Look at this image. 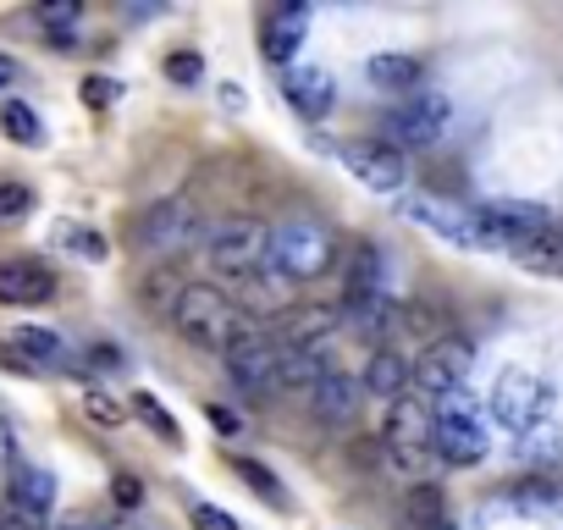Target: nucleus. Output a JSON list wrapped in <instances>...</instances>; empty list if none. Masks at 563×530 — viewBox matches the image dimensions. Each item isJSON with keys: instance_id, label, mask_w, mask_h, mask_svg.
<instances>
[{"instance_id": "1", "label": "nucleus", "mask_w": 563, "mask_h": 530, "mask_svg": "<svg viewBox=\"0 0 563 530\" xmlns=\"http://www.w3.org/2000/svg\"><path fill=\"white\" fill-rule=\"evenodd\" d=\"M332 260H338V238H332L321 221H276V227H271L265 277L310 283V277L332 272Z\"/></svg>"}, {"instance_id": "2", "label": "nucleus", "mask_w": 563, "mask_h": 530, "mask_svg": "<svg viewBox=\"0 0 563 530\" xmlns=\"http://www.w3.org/2000/svg\"><path fill=\"white\" fill-rule=\"evenodd\" d=\"M172 327H177L194 349L221 354V349L232 343V332L243 327V316L232 310V299H227V294H216V288L194 283V288H183V294H177V305H172Z\"/></svg>"}, {"instance_id": "3", "label": "nucleus", "mask_w": 563, "mask_h": 530, "mask_svg": "<svg viewBox=\"0 0 563 530\" xmlns=\"http://www.w3.org/2000/svg\"><path fill=\"white\" fill-rule=\"evenodd\" d=\"M486 448H492V442H486L481 409L464 398V387L431 404V453H442L448 464L470 470V464H481V459H486Z\"/></svg>"}, {"instance_id": "4", "label": "nucleus", "mask_w": 563, "mask_h": 530, "mask_svg": "<svg viewBox=\"0 0 563 530\" xmlns=\"http://www.w3.org/2000/svg\"><path fill=\"white\" fill-rule=\"evenodd\" d=\"M265 254H271V227L265 221H221L205 243V260L216 277H265Z\"/></svg>"}, {"instance_id": "5", "label": "nucleus", "mask_w": 563, "mask_h": 530, "mask_svg": "<svg viewBox=\"0 0 563 530\" xmlns=\"http://www.w3.org/2000/svg\"><path fill=\"white\" fill-rule=\"evenodd\" d=\"M470 365H475L470 338H453V332H448V338H431L426 354L409 360V387H415L426 404H437V398L459 393V382L470 376Z\"/></svg>"}, {"instance_id": "6", "label": "nucleus", "mask_w": 563, "mask_h": 530, "mask_svg": "<svg viewBox=\"0 0 563 530\" xmlns=\"http://www.w3.org/2000/svg\"><path fill=\"white\" fill-rule=\"evenodd\" d=\"M448 122H453L448 95H437V89H415V95H404V106H393L387 133H393V150L404 155V150H431V144H442Z\"/></svg>"}, {"instance_id": "7", "label": "nucleus", "mask_w": 563, "mask_h": 530, "mask_svg": "<svg viewBox=\"0 0 563 530\" xmlns=\"http://www.w3.org/2000/svg\"><path fill=\"white\" fill-rule=\"evenodd\" d=\"M221 365L227 376L243 387V393H276V338L254 321H243L232 332V343L221 349Z\"/></svg>"}, {"instance_id": "8", "label": "nucleus", "mask_w": 563, "mask_h": 530, "mask_svg": "<svg viewBox=\"0 0 563 530\" xmlns=\"http://www.w3.org/2000/svg\"><path fill=\"white\" fill-rule=\"evenodd\" d=\"M382 448H387V459H393L398 470H409V475L431 459V404H426L420 393H404V398L393 404Z\"/></svg>"}, {"instance_id": "9", "label": "nucleus", "mask_w": 563, "mask_h": 530, "mask_svg": "<svg viewBox=\"0 0 563 530\" xmlns=\"http://www.w3.org/2000/svg\"><path fill=\"white\" fill-rule=\"evenodd\" d=\"M409 221H420L426 232H437V238H448V243H459V249H497V238H492V227L475 216V210H459V205H448V199H426V194H409L404 205H398Z\"/></svg>"}, {"instance_id": "10", "label": "nucleus", "mask_w": 563, "mask_h": 530, "mask_svg": "<svg viewBox=\"0 0 563 530\" xmlns=\"http://www.w3.org/2000/svg\"><path fill=\"white\" fill-rule=\"evenodd\" d=\"M552 409V387L530 371H503L497 387H492V415L508 426V431H536Z\"/></svg>"}, {"instance_id": "11", "label": "nucleus", "mask_w": 563, "mask_h": 530, "mask_svg": "<svg viewBox=\"0 0 563 530\" xmlns=\"http://www.w3.org/2000/svg\"><path fill=\"white\" fill-rule=\"evenodd\" d=\"M139 238H144L150 249H161V254H177V249H188V243L199 238V216H194L183 199H161V205L144 210Z\"/></svg>"}, {"instance_id": "12", "label": "nucleus", "mask_w": 563, "mask_h": 530, "mask_svg": "<svg viewBox=\"0 0 563 530\" xmlns=\"http://www.w3.org/2000/svg\"><path fill=\"white\" fill-rule=\"evenodd\" d=\"M305 34H310V7H305V0H288V7L265 12V23H260V51H265L276 67H288V62L305 51Z\"/></svg>"}, {"instance_id": "13", "label": "nucleus", "mask_w": 563, "mask_h": 530, "mask_svg": "<svg viewBox=\"0 0 563 530\" xmlns=\"http://www.w3.org/2000/svg\"><path fill=\"white\" fill-rule=\"evenodd\" d=\"M343 166H349L365 188H376V194H398V188L409 183V166H404V155H398L393 144H349V150H343Z\"/></svg>"}, {"instance_id": "14", "label": "nucleus", "mask_w": 563, "mask_h": 530, "mask_svg": "<svg viewBox=\"0 0 563 530\" xmlns=\"http://www.w3.org/2000/svg\"><path fill=\"white\" fill-rule=\"evenodd\" d=\"M475 216L492 227L497 249H514L519 238H536V232H547V227H552V210L525 205V199H492V205H481Z\"/></svg>"}, {"instance_id": "15", "label": "nucleus", "mask_w": 563, "mask_h": 530, "mask_svg": "<svg viewBox=\"0 0 563 530\" xmlns=\"http://www.w3.org/2000/svg\"><path fill=\"white\" fill-rule=\"evenodd\" d=\"M338 371V343L321 338V343H305V349H276V387H316Z\"/></svg>"}, {"instance_id": "16", "label": "nucleus", "mask_w": 563, "mask_h": 530, "mask_svg": "<svg viewBox=\"0 0 563 530\" xmlns=\"http://www.w3.org/2000/svg\"><path fill=\"white\" fill-rule=\"evenodd\" d=\"M282 95H288V106H294L299 117H310V122H321V117L338 106V84H332V73H321V67H288V78H282Z\"/></svg>"}, {"instance_id": "17", "label": "nucleus", "mask_w": 563, "mask_h": 530, "mask_svg": "<svg viewBox=\"0 0 563 530\" xmlns=\"http://www.w3.org/2000/svg\"><path fill=\"white\" fill-rule=\"evenodd\" d=\"M360 393H365V387H360L349 371H332L327 382L310 387V409H316L327 426H349V420L360 415Z\"/></svg>"}, {"instance_id": "18", "label": "nucleus", "mask_w": 563, "mask_h": 530, "mask_svg": "<svg viewBox=\"0 0 563 530\" xmlns=\"http://www.w3.org/2000/svg\"><path fill=\"white\" fill-rule=\"evenodd\" d=\"M51 272L40 260H7L0 265V305H40L51 299Z\"/></svg>"}, {"instance_id": "19", "label": "nucleus", "mask_w": 563, "mask_h": 530, "mask_svg": "<svg viewBox=\"0 0 563 530\" xmlns=\"http://www.w3.org/2000/svg\"><path fill=\"white\" fill-rule=\"evenodd\" d=\"M338 316L349 321V332H360V338L382 343V338L393 332V321H398V305H393L387 294H349Z\"/></svg>"}, {"instance_id": "20", "label": "nucleus", "mask_w": 563, "mask_h": 530, "mask_svg": "<svg viewBox=\"0 0 563 530\" xmlns=\"http://www.w3.org/2000/svg\"><path fill=\"white\" fill-rule=\"evenodd\" d=\"M371 398H387V404H398L404 393H409V354H398L393 343H382L376 354H371V365H365V382H360Z\"/></svg>"}, {"instance_id": "21", "label": "nucleus", "mask_w": 563, "mask_h": 530, "mask_svg": "<svg viewBox=\"0 0 563 530\" xmlns=\"http://www.w3.org/2000/svg\"><path fill=\"white\" fill-rule=\"evenodd\" d=\"M508 254L525 265V272H536V277H563V232L558 227H547L536 238H519Z\"/></svg>"}, {"instance_id": "22", "label": "nucleus", "mask_w": 563, "mask_h": 530, "mask_svg": "<svg viewBox=\"0 0 563 530\" xmlns=\"http://www.w3.org/2000/svg\"><path fill=\"white\" fill-rule=\"evenodd\" d=\"M365 78H371V89H382V95H415V89H420V62H415V56H371Z\"/></svg>"}, {"instance_id": "23", "label": "nucleus", "mask_w": 563, "mask_h": 530, "mask_svg": "<svg viewBox=\"0 0 563 530\" xmlns=\"http://www.w3.org/2000/svg\"><path fill=\"white\" fill-rule=\"evenodd\" d=\"M349 294H387V254L376 243L349 249Z\"/></svg>"}, {"instance_id": "24", "label": "nucleus", "mask_w": 563, "mask_h": 530, "mask_svg": "<svg viewBox=\"0 0 563 530\" xmlns=\"http://www.w3.org/2000/svg\"><path fill=\"white\" fill-rule=\"evenodd\" d=\"M12 503H18L23 514L45 519V514L56 508V475H51V470H23V475H18V492H12Z\"/></svg>"}, {"instance_id": "25", "label": "nucleus", "mask_w": 563, "mask_h": 530, "mask_svg": "<svg viewBox=\"0 0 563 530\" xmlns=\"http://www.w3.org/2000/svg\"><path fill=\"white\" fill-rule=\"evenodd\" d=\"M404 508H409V519L420 525V530H431V525H442L448 514H442V492L431 486V481H415L409 486V497H404Z\"/></svg>"}, {"instance_id": "26", "label": "nucleus", "mask_w": 563, "mask_h": 530, "mask_svg": "<svg viewBox=\"0 0 563 530\" xmlns=\"http://www.w3.org/2000/svg\"><path fill=\"white\" fill-rule=\"evenodd\" d=\"M238 475H243V481H249V492H260L271 508H288V492H282V481H276L271 470H260L254 459H238Z\"/></svg>"}, {"instance_id": "27", "label": "nucleus", "mask_w": 563, "mask_h": 530, "mask_svg": "<svg viewBox=\"0 0 563 530\" xmlns=\"http://www.w3.org/2000/svg\"><path fill=\"white\" fill-rule=\"evenodd\" d=\"M0 122H7V133H12L18 144H29V150H34V144L45 139V122H40V117H34L29 106H18V100H12L7 111H0Z\"/></svg>"}, {"instance_id": "28", "label": "nucleus", "mask_w": 563, "mask_h": 530, "mask_svg": "<svg viewBox=\"0 0 563 530\" xmlns=\"http://www.w3.org/2000/svg\"><path fill=\"white\" fill-rule=\"evenodd\" d=\"M133 415H139V420H144V426H150L155 437L177 442V420H172V415H166V409H161V404H155L150 393H139V398H133Z\"/></svg>"}, {"instance_id": "29", "label": "nucleus", "mask_w": 563, "mask_h": 530, "mask_svg": "<svg viewBox=\"0 0 563 530\" xmlns=\"http://www.w3.org/2000/svg\"><path fill=\"white\" fill-rule=\"evenodd\" d=\"M177 294H183V288H177V277L166 272V265H161V272L144 283V299H150V310H172V305H177Z\"/></svg>"}, {"instance_id": "30", "label": "nucleus", "mask_w": 563, "mask_h": 530, "mask_svg": "<svg viewBox=\"0 0 563 530\" xmlns=\"http://www.w3.org/2000/svg\"><path fill=\"white\" fill-rule=\"evenodd\" d=\"M12 343H18V349H29V354H40V360H56V354H62V338H56V332H45V327H23Z\"/></svg>"}, {"instance_id": "31", "label": "nucleus", "mask_w": 563, "mask_h": 530, "mask_svg": "<svg viewBox=\"0 0 563 530\" xmlns=\"http://www.w3.org/2000/svg\"><path fill=\"white\" fill-rule=\"evenodd\" d=\"M29 205H34V194L23 183H0V221H18Z\"/></svg>"}, {"instance_id": "32", "label": "nucleus", "mask_w": 563, "mask_h": 530, "mask_svg": "<svg viewBox=\"0 0 563 530\" xmlns=\"http://www.w3.org/2000/svg\"><path fill=\"white\" fill-rule=\"evenodd\" d=\"M194 530H238V519L216 503H194Z\"/></svg>"}, {"instance_id": "33", "label": "nucleus", "mask_w": 563, "mask_h": 530, "mask_svg": "<svg viewBox=\"0 0 563 530\" xmlns=\"http://www.w3.org/2000/svg\"><path fill=\"white\" fill-rule=\"evenodd\" d=\"M166 78H172V84H199V56H194V51L172 56V62H166Z\"/></svg>"}, {"instance_id": "34", "label": "nucleus", "mask_w": 563, "mask_h": 530, "mask_svg": "<svg viewBox=\"0 0 563 530\" xmlns=\"http://www.w3.org/2000/svg\"><path fill=\"white\" fill-rule=\"evenodd\" d=\"M45 519H34V514H23L18 503H7V508H0V530H40Z\"/></svg>"}, {"instance_id": "35", "label": "nucleus", "mask_w": 563, "mask_h": 530, "mask_svg": "<svg viewBox=\"0 0 563 530\" xmlns=\"http://www.w3.org/2000/svg\"><path fill=\"white\" fill-rule=\"evenodd\" d=\"M84 7H73V0H62V7H40V23H51V29H67L73 18H78Z\"/></svg>"}, {"instance_id": "36", "label": "nucleus", "mask_w": 563, "mask_h": 530, "mask_svg": "<svg viewBox=\"0 0 563 530\" xmlns=\"http://www.w3.org/2000/svg\"><path fill=\"white\" fill-rule=\"evenodd\" d=\"M84 89H89V100H95V106H111V100H117V84H111V78H89Z\"/></svg>"}, {"instance_id": "37", "label": "nucleus", "mask_w": 563, "mask_h": 530, "mask_svg": "<svg viewBox=\"0 0 563 530\" xmlns=\"http://www.w3.org/2000/svg\"><path fill=\"white\" fill-rule=\"evenodd\" d=\"M111 486H117V503H139V497H144V492H139V481H133V475H117V481H111Z\"/></svg>"}, {"instance_id": "38", "label": "nucleus", "mask_w": 563, "mask_h": 530, "mask_svg": "<svg viewBox=\"0 0 563 530\" xmlns=\"http://www.w3.org/2000/svg\"><path fill=\"white\" fill-rule=\"evenodd\" d=\"M18 78H23V67H18L12 56H0V89H12Z\"/></svg>"}, {"instance_id": "39", "label": "nucleus", "mask_w": 563, "mask_h": 530, "mask_svg": "<svg viewBox=\"0 0 563 530\" xmlns=\"http://www.w3.org/2000/svg\"><path fill=\"white\" fill-rule=\"evenodd\" d=\"M89 398H95V415H100V420H117V409L106 404V393H89Z\"/></svg>"}, {"instance_id": "40", "label": "nucleus", "mask_w": 563, "mask_h": 530, "mask_svg": "<svg viewBox=\"0 0 563 530\" xmlns=\"http://www.w3.org/2000/svg\"><path fill=\"white\" fill-rule=\"evenodd\" d=\"M431 530H453V525H448V519H442V525H431Z\"/></svg>"}, {"instance_id": "41", "label": "nucleus", "mask_w": 563, "mask_h": 530, "mask_svg": "<svg viewBox=\"0 0 563 530\" xmlns=\"http://www.w3.org/2000/svg\"><path fill=\"white\" fill-rule=\"evenodd\" d=\"M122 530H150V525H122Z\"/></svg>"}, {"instance_id": "42", "label": "nucleus", "mask_w": 563, "mask_h": 530, "mask_svg": "<svg viewBox=\"0 0 563 530\" xmlns=\"http://www.w3.org/2000/svg\"><path fill=\"white\" fill-rule=\"evenodd\" d=\"M89 530H111V525H89Z\"/></svg>"}]
</instances>
